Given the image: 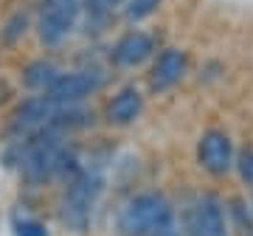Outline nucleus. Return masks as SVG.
I'll return each instance as SVG.
<instances>
[{
  "mask_svg": "<svg viewBox=\"0 0 253 236\" xmlns=\"http://www.w3.org/2000/svg\"><path fill=\"white\" fill-rule=\"evenodd\" d=\"M183 236H231L225 197L217 191H200L180 211Z\"/></svg>",
  "mask_w": 253,
  "mask_h": 236,
  "instance_id": "5",
  "label": "nucleus"
},
{
  "mask_svg": "<svg viewBox=\"0 0 253 236\" xmlns=\"http://www.w3.org/2000/svg\"><path fill=\"white\" fill-rule=\"evenodd\" d=\"M59 73H62V68L51 56H34V59L23 62V68H20V84L28 93H45Z\"/></svg>",
  "mask_w": 253,
  "mask_h": 236,
  "instance_id": "11",
  "label": "nucleus"
},
{
  "mask_svg": "<svg viewBox=\"0 0 253 236\" xmlns=\"http://www.w3.org/2000/svg\"><path fill=\"white\" fill-rule=\"evenodd\" d=\"M158 37L152 31H146L141 26H132L121 31V34L110 42L107 48V65L116 71H135L141 65L152 62V56L158 54Z\"/></svg>",
  "mask_w": 253,
  "mask_h": 236,
  "instance_id": "7",
  "label": "nucleus"
},
{
  "mask_svg": "<svg viewBox=\"0 0 253 236\" xmlns=\"http://www.w3.org/2000/svg\"><path fill=\"white\" fill-rule=\"evenodd\" d=\"M189 68H191V59L186 48L180 45L158 48V54L152 56V62L146 68V87H149V93L161 96V93L174 90L186 79Z\"/></svg>",
  "mask_w": 253,
  "mask_h": 236,
  "instance_id": "8",
  "label": "nucleus"
},
{
  "mask_svg": "<svg viewBox=\"0 0 253 236\" xmlns=\"http://www.w3.org/2000/svg\"><path fill=\"white\" fill-rule=\"evenodd\" d=\"M110 82L104 65H79V68H62L54 84L45 90L56 104H87L93 96H99Z\"/></svg>",
  "mask_w": 253,
  "mask_h": 236,
  "instance_id": "4",
  "label": "nucleus"
},
{
  "mask_svg": "<svg viewBox=\"0 0 253 236\" xmlns=\"http://www.w3.org/2000/svg\"><path fill=\"white\" fill-rule=\"evenodd\" d=\"M104 194V174L96 166H87L82 160V169L62 186L56 200V219L65 231L82 236L93 225V214L99 208Z\"/></svg>",
  "mask_w": 253,
  "mask_h": 236,
  "instance_id": "2",
  "label": "nucleus"
},
{
  "mask_svg": "<svg viewBox=\"0 0 253 236\" xmlns=\"http://www.w3.org/2000/svg\"><path fill=\"white\" fill-rule=\"evenodd\" d=\"M11 234L14 236H51V228L40 217L28 211H14L11 214Z\"/></svg>",
  "mask_w": 253,
  "mask_h": 236,
  "instance_id": "16",
  "label": "nucleus"
},
{
  "mask_svg": "<svg viewBox=\"0 0 253 236\" xmlns=\"http://www.w3.org/2000/svg\"><path fill=\"white\" fill-rule=\"evenodd\" d=\"M194 160H197V166L208 174V177H214V180L228 177L236 166L234 138L219 127L203 129L200 138H197V146H194Z\"/></svg>",
  "mask_w": 253,
  "mask_h": 236,
  "instance_id": "6",
  "label": "nucleus"
},
{
  "mask_svg": "<svg viewBox=\"0 0 253 236\" xmlns=\"http://www.w3.org/2000/svg\"><path fill=\"white\" fill-rule=\"evenodd\" d=\"M31 28H34V17H31V11H28V9H14L9 17L3 20V26H0V39H3L6 45H17Z\"/></svg>",
  "mask_w": 253,
  "mask_h": 236,
  "instance_id": "14",
  "label": "nucleus"
},
{
  "mask_svg": "<svg viewBox=\"0 0 253 236\" xmlns=\"http://www.w3.org/2000/svg\"><path fill=\"white\" fill-rule=\"evenodd\" d=\"M236 177L242 180V186L248 189V194L253 191V144L236 149V166H234Z\"/></svg>",
  "mask_w": 253,
  "mask_h": 236,
  "instance_id": "17",
  "label": "nucleus"
},
{
  "mask_svg": "<svg viewBox=\"0 0 253 236\" xmlns=\"http://www.w3.org/2000/svg\"><path fill=\"white\" fill-rule=\"evenodd\" d=\"M248 200H251V211H253V191H251V197H248Z\"/></svg>",
  "mask_w": 253,
  "mask_h": 236,
  "instance_id": "18",
  "label": "nucleus"
},
{
  "mask_svg": "<svg viewBox=\"0 0 253 236\" xmlns=\"http://www.w3.org/2000/svg\"><path fill=\"white\" fill-rule=\"evenodd\" d=\"M163 6V0H124V6L118 11V17L124 26H141L144 20H149L155 11Z\"/></svg>",
  "mask_w": 253,
  "mask_h": 236,
  "instance_id": "15",
  "label": "nucleus"
},
{
  "mask_svg": "<svg viewBox=\"0 0 253 236\" xmlns=\"http://www.w3.org/2000/svg\"><path fill=\"white\" fill-rule=\"evenodd\" d=\"M56 107H59V104L51 101V96H45V93H28L23 101H17V107L11 110V116H9L11 141L28 138V135H34V132L48 129Z\"/></svg>",
  "mask_w": 253,
  "mask_h": 236,
  "instance_id": "9",
  "label": "nucleus"
},
{
  "mask_svg": "<svg viewBox=\"0 0 253 236\" xmlns=\"http://www.w3.org/2000/svg\"><path fill=\"white\" fill-rule=\"evenodd\" d=\"M146 110V96L135 84H121L118 90H113L101 107V121L113 129H126L132 127Z\"/></svg>",
  "mask_w": 253,
  "mask_h": 236,
  "instance_id": "10",
  "label": "nucleus"
},
{
  "mask_svg": "<svg viewBox=\"0 0 253 236\" xmlns=\"http://www.w3.org/2000/svg\"><path fill=\"white\" fill-rule=\"evenodd\" d=\"M225 211H228L231 236H253V211L248 197H242V194L225 197Z\"/></svg>",
  "mask_w": 253,
  "mask_h": 236,
  "instance_id": "13",
  "label": "nucleus"
},
{
  "mask_svg": "<svg viewBox=\"0 0 253 236\" xmlns=\"http://www.w3.org/2000/svg\"><path fill=\"white\" fill-rule=\"evenodd\" d=\"M113 231L116 236H183L174 202L155 189L129 194L116 208Z\"/></svg>",
  "mask_w": 253,
  "mask_h": 236,
  "instance_id": "1",
  "label": "nucleus"
},
{
  "mask_svg": "<svg viewBox=\"0 0 253 236\" xmlns=\"http://www.w3.org/2000/svg\"><path fill=\"white\" fill-rule=\"evenodd\" d=\"M82 26V0H37L34 34L48 51L62 48Z\"/></svg>",
  "mask_w": 253,
  "mask_h": 236,
  "instance_id": "3",
  "label": "nucleus"
},
{
  "mask_svg": "<svg viewBox=\"0 0 253 236\" xmlns=\"http://www.w3.org/2000/svg\"><path fill=\"white\" fill-rule=\"evenodd\" d=\"M124 6V0H82V26L90 28L96 26V31H104V26H110V20L116 17Z\"/></svg>",
  "mask_w": 253,
  "mask_h": 236,
  "instance_id": "12",
  "label": "nucleus"
}]
</instances>
